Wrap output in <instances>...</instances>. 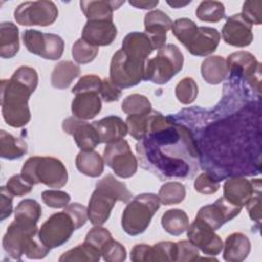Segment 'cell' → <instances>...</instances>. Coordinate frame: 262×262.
I'll list each match as a JSON object with an SVG mask.
<instances>
[{
  "instance_id": "4316f807",
  "label": "cell",
  "mask_w": 262,
  "mask_h": 262,
  "mask_svg": "<svg viewBox=\"0 0 262 262\" xmlns=\"http://www.w3.org/2000/svg\"><path fill=\"white\" fill-rule=\"evenodd\" d=\"M101 110V100L97 94H77L72 101V113L74 117L81 120L93 119Z\"/></svg>"
},
{
  "instance_id": "d6986e66",
  "label": "cell",
  "mask_w": 262,
  "mask_h": 262,
  "mask_svg": "<svg viewBox=\"0 0 262 262\" xmlns=\"http://www.w3.org/2000/svg\"><path fill=\"white\" fill-rule=\"evenodd\" d=\"M260 186L261 179L248 180L242 176L230 177L223 185V196L230 203L244 207Z\"/></svg>"
},
{
  "instance_id": "ee69618b",
  "label": "cell",
  "mask_w": 262,
  "mask_h": 262,
  "mask_svg": "<svg viewBox=\"0 0 262 262\" xmlns=\"http://www.w3.org/2000/svg\"><path fill=\"white\" fill-rule=\"evenodd\" d=\"M125 247L117 241L111 239L101 250L103 259L107 262H123L126 259Z\"/></svg>"
},
{
  "instance_id": "d590c367",
  "label": "cell",
  "mask_w": 262,
  "mask_h": 262,
  "mask_svg": "<svg viewBox=\"0 0 262 262\" xmlns=\"http://www.w3.org/2000/svg\"><path fill=\"white\" fill-rule=\"evenodd\" d=\"M195 14L199 19L207 23H218L225 17V8L219 1H202Z\"/></svg>"
},
{
  "instance_id": "9f6ffc18",
  "label": "cell",
  "mask_w": 262,
  "mask_h": 262,
  "mask_svg": "<svg viewBox=\"0 0 262 262\" xmlns=\"http://www.w3.org/2000/svg\"><path fill=\"white\" fill-rule=\"evenodd\" d=\"M132 6H135L137 8L141 9H150L154 8L158 5L159 1H143V0H138V1H130L129 2Z\"/></svg>"
},
{
  "instance_id": "484cf974",
  "label": "cell",
  "mask_w": 262,
  "mask_h": 262,
  "mask_svg": "<svg viewBox=\"0 0 262 262\" xmlns=\"http://www.w3.org/2000/svg\"><path fill=\"white\" fill-rule=\"evenodd\" d=\"M124 1H80V7L87 20H113V12Z\"/></svg>"
},
{
  "instance_id": "1f68e13d",
  "label": "cell",
  "mask_w": 262,
  "mask_h": 262,
  "mask_svg": "<svg viewBox=\"0 0 262 262\" xmlns=\"http://www.w3.org/2000/svg\"><path fill=\"white\" fill-rule=\"evenodd\" d=\"M28 150L27 143L6 132L5 130L0 131V156L3 159L15 160L21 158Z\"/></svg>"
},
{
  "instance_id": "277c9868",
  "label": "cell",
  "mask_w": 262,
  "mask_h": 262,
  "mask_svg": "<svg viewBox=\"0 0 262 262\" xmlns=\"http://www.w3.org/2000/svg\"><path fill=\"white\" fill-rule=\"evenodd\" d=\"M20 174L32 185L43 183L51 188H61L68 182V171L64 165L53 157L29 158Z\"/></svg>"
},
{
  "instance_id": "8d00e7d4",
  "label": "cell",
  "mask_w": 262,
  "mask_h": 262,
  "mask_svg": "<svg viewBox=\"0 0 262 262\" xmlns=\"http://www.w3.org/2000/svg\"><path fill=\"white\" fill-rule=\"evenodd\" d=\"M185 187L182 183L171 181L163 184L159 190V200L165 206L181 203L185 198Z\"/></svg>"
},
{
  "instance_id": "8992f818",
  "label": "cell",
  "mask_w": 262,
  "mask_h": 262,
  "mask_svg": "<svg viewBox=\"0 0 262 262\" xmlns=\"http://www.w3.org/2000/svg\"><path fill=\"white\" fill-rule=\"evenodd\" d=\"M183 67V54L174 44H167L158 50L154 58L145 62L144 78L156 84L168 83Z\"/></svg>"
},
{
  "instance_id": "f546056e",
  "label": "cell",
  "mask_w": 262,
  "mask_h": 262,
  "mask_svg": "<svg viewBox=\"0 0 262 262\" xmlns=\"http://www.w3.org/2000/svg\"><path fill=\"white\" fill-rule=\"evenodd\" d=\"M76 167L84 175L98 177L103 172L104 163L98 152L94 150H81L76 157Z\"/></svg>"
},
{
  "instance_id": "83f0119b",
  "label": "cell",
  "mask_w": 262,
  "mask_h": 262,
  "mask_svg": "<svg viewBox=\"0 0 262 262\" xmlns=\"http://www.w3.org/2000/svg\"><path fill=\"white\" fill-rule=\"evenodd\" d=\"M201 73L203 79L209 84L217 85L223 82L228 75L226 59L219 55L207 57L202 62Z\"/></svg>"
},
{
  "instance_id": "d6a6232c",
  "label": "cell",
  "mask_w": 262,
  "mask_h": 262,
  "mask_svg": "<svg viewBox=\"0 0 262 262\" xmlns=\"http://www.w3.org/2000/svg\"><path fill=\"white\" fill-rule=\"evenodd\" d=\"M163 228L172 235H180L189 226L187 214L180 209H171L164 213L161 220Z\"/></svg>"
},
{
  "instance_id": "ba28073f",
  "label": "cell",
  "mask_w": 262,
  "mask_h": 262,
  "mask_svg": "<svg viewBox=\"0 0 262 262\" xmlns=\"http://www.w3.org/2000/svg\"><path fill=\"white\" fill-rule=\"evenodd\" d=\"M145 62L127 55L120 49L112 57L110 79L119 88L135 86L144 78Z\"/></svg>"
},
{
  "instance_id": "cb8c5ba5",
  "label": "cell",
  "mask_w": 262,
  "mask_h": 262,
  "mask_svg": "<svg viewBox=\"0 0 262 262\" xmlns=\"http://www.w3.org/2000/svg\"><path fill=\"white\" fill-rule=\"evenodd\" d=\"M127 55L146 61L149 54L155 50L150 39L145 33L132 32L123 40L122 48Z\"/></svg>"
},
{
  "instance_id": "f5cc1de1",
  "label": "cell",
  "mask_w": 262,
  "mask_h": 262,
  "mask_svg": "<svg viewBox=\"0 0 262 262\" xmlns=\"http://www.w3.org/2000/svg\"><path fill=\"white\" fill-rule=\"evenodd\" d=\"M246 207L251 219L255 221L259 226L261 222V186L255 190Z\"/></svg>"
},
{
  "instance_id": "b9f144b4",
  "label": "cell",
  "mask_w": 262,
  "mask_h": 262,
  "mask_svg": "<svg viewBox=\"0 0 262 262\" xmlns=\"http://www.w3.org/2000/svg\"><path fill=\"white\" fill-rule=\"evenodd\" d=\"M198 26L189 18H178L172 25V32L174 36L183 44L184 47L189 43L194 35Z\"/></svg>"
},
{
  "instance_id": "3957f363",
  "label": "cell",
  "mask_w": 262,
  "mask_h": 262,
  "mask_svg": "<svg viewBox=\"0 0 262 262\" xmlns=\"http://www.w3.org/2000/svg\"><path fill=\"white\" fill-rule=\"evenodd\" d=\"M33 92V89L13 77L1 80L2 116L9 126L20 128L30 122L28 101Z\"/></svg>"
},
{
  "instance_id": "7a4b0ae2",
  "label": "cell",
  "mask_w": 262,
  "mask_h": 262,
  "mask_svg": "<svg viewBox=\"0 0 262 262\" xmlns=\"http://www.w3.org/2000/svg\"><path fill=\"white\" fill-rule=\"evenodd\" d=\"M132 193L125 183L107 174L96 183L95 190L90 196L87 212L88 219L95 226H101L108 219L117 201L128 203Z\"/></svg>"
},
{
  "instance_id": "603a6c76",
  "label": "cell",
  "mask_w": 262,
  "mask_h": 262,
  "mask_svg": "<svg viewBox=\"0 0 262 262\" xmlns=\"http://www.w3.org/2000/svg\"><path fill=\"white\" fill-rule=\"evenodd\" d=\"M98 132L100 142L111 143L123 139L128 133L127 124L117 116H108L93 123Z\"/></svg>"
},
{
  "instance_id": "681fc988",
  "label": "cell",
  "mask_w": 262,
  "mask_h": 262,
  "mask_svg": "<svg viewBox=\"0 0 262 262\" xmlns=\"http://www.w3.org/2000/svg\"><path fill=\"white\" fill-rule=\"evenodd\" d=\"M6 187L11 194L21 196L29 193L32 190L33 185L30 182H28L21 176V174H16L9 178V180L6 183Z\"/></svg>"
},
{
  "instance_id": "8fae6325",
  "label": "cell",
  "mask_w": 262,
  "mask_h": 262,
  "mask_svg": "<svg viewBox=\"0 0 262 262\" xmlns=\"http://www.w3.org/2000/svg\"><path fill=\"white\" fill-rule=\"evenodd\" d=\"M58 16V9L52 1H28L14 10V18L21 26L46 27L53 24Z\"/></svg>"
},
{
  "instance_id": "74e56055",
  "label": "cell",
  "mask_w": 262,
  "mask_h": 262,
  "mask_svg": "<svg viewBox=\"0 0 262 262\" xmlns=\"http://www.w3.org/2000/svg\"><path fill=\"white\" fill-rule=\"evenodd\" d=\"M122 111L128 115H142L151 111V103L144 95L131 94L123 100Z\"/></svg>"
},
{
  "instance_id": "7bdbcfd3",
  "label": "cell",
  "mask_w": 262,
  "mask_h": 262,
  "mask_svg": "<svg viewBox=\"0 0 262 262\" xmlns=\"http://www.w3.org/2000/svg\"><path fill=\"white\" fill-rule=\"evenodd\" d=\"M102 85V80L95 75H86L79 79L77 84L73 87L72 93L81 94V93H100Z\"/></svg>"
},
{
  "instance_id": "bcb514c9",
  "label": "cell",
  "mask_w": 262,
  "mask_h": 262,
  "mask_svg": "<svg viewBox=\"0 0 262 262\" xmlns=\"http://www.w3.org/2000/svg\"><path fill=\"white\" fill-rule=\"evenodd\" d=\"M194 188L198 192L203 194H213L220 188L219 181L216 180L208 172L200 174L194 180Z\"/></svg>"
},
{
  "instance_id": "5bb4252c",
  "label": "cell",
  "mask_w": 262,
  "mask_h": 262,
  "mask_svg": "<svg viewBox=\"0 0 262 262\" xmlns=\"http://www.w3.org/2000/svg\"><path fill=\"white\" fill-rule=\"evenodd\" d=\"M242 208L243 207L234 205L222 196L214 204L202 207L199 210L195 219L202 221L215 231L223 224L236 217L241 213Z\"/></svg>"
},
{
  "instance_id": "d4e9b609",
  "label": "cell",
  "mask_w": 262,
  "mask_h": 262,
  "mask_svg": "<svg viewBox=\"0 0 262 262\" xmlns=\"http://www.w3.org/2000/svg\"><path fill=\"white\" fill-rule=\"evenodd\" d=\"M223 248V259L225 261L242 262L251 251V243L246 234L234 232L226 237Z\"/></svg>"
},
{
  "instance_id": "60d3db41",
  "label": "cell",
  "mask_w": 262,
  "mask_h": 262,
  "mask_svg": "<svg viewBox=\"0 0 262 262\" xmlns=\"http://www.w3.org/2000/svg\"><path fill=\"white\" fill-rule=\"evenodd\" d=\"M98 53V47L92 46L82 38L78 39L72 48V55L76 62L85 64L92 61Z\"/></svg>"
},
{
  "instance_id": "ffe728a7",
  "label": "cell",
  "mask_w": 262,
  "mask_h": 262,
  "mask_svg": "<svg viewBox=\"0 0 262 262\" xmlns=\"http://www.w3.org/2000/svg\"><path fill=\"white\" fill-rule=\"evenodd\" d=\"M171 18L162 10H152L144 16L145 34L151 41L154 49L160 50L165 46L166 33L172 29Z\"/></svg>"
},
{
  "instance_id": "4dcf8cb0",
  "label": "cell",
  "mask_w": 262,
  "mask_h": 262,
  "mask_svg": "<svg viewBox=\"0 0 262 262\" xmlns=\"http://www.w3.org/2000/svg\"><path fill=\"white\" fill-rule=\"evenodd\" d=\"M79 75V66L70 60H62L54 67L51 73V85L57 89H66Z\"/></svg>"
},
{
  "instance_id": "ac0fdd59",
  "label": "cell",
  "mask_w": 262,
  "mask_h": 262,
  "mask_svg": "<svg viewBox=\"0 0 262 262\" xmlns=\"http://www.w3.org/2000/svg\"><path fill=\"white\" fill-rule=\"evenodd\" d=\"M226 44L235 47L249 46L253 41L252 25L242 15L233 14L227 18L221 32Z\"/></svg>"
},
{
  "instance_id": "836d02e7",
  "label": "cell",
  "mask_w": 262,
  "mask_h": 262,
  "mask_svg": "<svg viewBox=\"0 0 262 262\" xmlns=\"http://www.w3.org/2000/svg\"><path fill=\"white\" fill-rule=\"evenodd\" d=\"M101 252L88 243H83L77 247L64 252L60 257V262H97L100 259Z\"/></svg>"
},
{
  "instance_id": "f907efd6",
  "label": "cell",
  "mask_w": 262,
  "mask_h": 262,
  "mask_svg": "<svg viewBox=\"0 0 262 262\" xmlns=\"http://www.w3.org/2000/svg\"><path fill=\"white\" fill-rule=\"evenodd\" d=\"M261 6L262 1H246L243 4L242 15L251 24V25H261Z\"/></svg>"
},
{
  "instance_id": "7dc6e473",
  "label": "cell",
  "mask_w": 262,
  "mask_h": 262,
  "mask_svg": "<svg viewBox=\"0 0 262 262\" xmlns=\"http://www.w3.org/2000/svg\"><path fill=\"white\" fill-rule=\"evenodd\" d=\"M43 202L51 208H66L71 200V196L66 191L61 190H45L42 192Z\"/></svg>"
},
{
  "instance_id": "11a10c76",
  "label": "cell",
  "mask_w": 262,
  "mask_h": 262,
  "mask_svg": "<svg viewBox=\"0 0 262 262\" xmlns=\"http://www.w3.org/2000/svg\"><path fill=\"white\" fill-rule=\"evenodd\" d=\"M5 186L0 188V220L3 221L12 213V196Z\"/></svg>"
},
{
  "instance_id": "9a60e30c",
  "label": "cell",
  "mask_w": 262,
  "mask_h": 262,
  "mask_svg": "<svg viewBox=\"0 0 262 262\" xmlns=\"http://www.w3.org/2000/svg\"><path fill=\"white\" fill-rule=\"evenodd\" d=\"M187 237L188 241L208 256H216L220 254L223 249L221 237L216 234L212 228L198 219H194L188 226Z\"/></svg>"
},
{
  "instance_id": "f1b7e54d",
  "label": "cell",
  "mask_w": 262,
  "mask_h": 262,
  "mask_svg": "<svg viewBox=\"0 0 262 262\" xmlns=\"http://www.w3.org/2000/svg\"><path fill=\"white\" fill-rule=\"evenodd\" d=\"M19 49L18 28L10 21L0 25V56L2 58L13 57Z\"/></svg>"
},
{
  "instance_id": "6da1fadb",
  "label": "cell",
  "mask_w": 262,
  "mask_h": 262,
  "mask_svg": "<svg viewBox=\"0 0 262 262\" xmlns=\"http://www.w3.org/2000/svg\"><path fill=\"white\" fill-rule=\"evenodd\" d=\"M141 167L160 179L190 178L199 170L200 149L192 131L151 110L146 135L136 144Z\"/></svg>"
},
{
  "instance_id": "7402d4cb",
  "label": "cell",
  "mask_w": 262,
  "mask_h": 262,
  "mask_svg": "<svg viewBox=\"0 0 262 262\" xmlns=\"http://www.w3.org/2000/svg\"><path fill=\"white\" fill-rule=\"evenodd\" d=\"M219 32L210 27H198L194 35L186 45L188 52L195 56H207L213 53L219 45Z\"/></svg>"
},
{
  "instance_id": "f6af8a7d",
  "label": "cell",
  "mask_w": 262,
  "mask_h": 262,
  "mask_svg": "<svg viewBox=\"0 0 262 262\" xmlns=\"http://www.w3.org/2000/svg\"><path fill=\"white\" fill-rule=\"evenodd\" d=\"M111 239H113V236L106 228H103L100 226H95L88 231V233L85 236L84 242L92 245L93 247H95L96 249H98L101 252L104 245L107 242H110Z\"/></svg>"
},
{
  "instance_id": "30bf717a",
  "label": "cell",
  "mask_w": 262,
  "mask_h": 262,
  "mask_svg": "<svg viewBox=\"0 0 262 262\" xmlns=\"http://www.w3.org/2000/svg\"><path fill=\"white\" fill-rule=\"evenodd\" d=\"M103 161L121 178L133 176L138 167V162L125 139L107 143L103 149Z\"/></svg>"
},
{
  "instance_id": "2e32d148",
  "label": "cell",
  "mask_w": 262,
  "mask_h": 262,
  "mask_svg": "<svg viewBox=\"0 0 262 262\" xmlns=\"http://www.w3.org/2000/svg\"><path fill=\"white\" fill-rule=\"evenodd\" d=\"M62 129L67 134L73 135L74 140L81 150H93L99 143L100 138L93 124L76 117H70L62 122Z\"/></svg>"
},
{
  "instance_id": "e0dca14e",
  "label": "cell",
  "mask_w": 262,
  "mask_h": 262,
  "mask_svg": "<svg viewBox=\"0 0 262 262\" xmlns=\"http://www.w3.org/2000/svg\"><path fill=\"white\" fill-rule=\"evenodd\" d=\"M177 244L173 242H160L152 247L145 244L135 245L130 253L133 262L149 261H176Z\"/></svg>"
},
{
  "instance_id": "c3c4849f",
  "label": "cell",
  "mask_w": 262,
  "mask_h": 262,
  "mask_svg": "<svg viewBox=\"0 0 262 262\" xmlns=\"http://www.w3.org/2000/svg\"><path fill=\"white\" fill-rule=\"evenodd\" d=\"M177 244L176 261L192 262L199 259V249L190 241H180Z\"/></svg>"
},
{
  "instance_id": "4fadbf2b",
  "label": "cell",
  "mask_w": 262,
  "mask_h": 262,
  "mask_svg": "<svg viewBox=\"0 0 262 262\" xmlns=\"http://www.w3.org/2000/svg\"><path fill=\"white\" fill-rule=\"evenodd\" d=\"M27 49L45 59L56 60L61 57L64 48L63 40L55 34H45L37 30H27L23 34Z\"/></svg>"
},
{
  "instance_id": "44dd1931",
  "label": "cell",
  "mask_w": 262,
  "mask_h": 262,
  "mask_svg": "<svg viewBox=\"0 0 262 262\" xmlns=\"http://www.w3.org/2000/svg\"><path fill=\"white\" fill-rule=\"evenodd\" d=\"M117 37V28L113 20H87L82 31V39L98 47L113 43Z\"/></svg>"
},
{
  "instance_id": "9c48e42d",
  "label": "cell",
  "mask_w": 262,
  "mask_h": 262,
  "mask_svg": "<svg viewBox=\"0 0 262 262\" xmlns=\"http://www.w3.org/2000/svg\"><path fill=\"white\" fill-rule=\"evenodd\" d=\"M77 230L72 217L64 211L51 215L38 231L39 239L49 249L66 244L73 232Z\"/></svg>"
},
{
  "instance_id": "816d5d0a",
  "label": "cell",
  "mask_w": 262,
  "mask_h": 262,
  "mask_svg": "<svg viewBox=\"0 0 262 262\" xmlns=\"http://www.w3.org/2000/svg\"><path fill=\"white\" fill-rule=\"evenodd\" d=\"M64 212H67L73 219L76 225V229H79L82 227L88 218V212L87 208L79 203H73L71 205H68L64 208Z\"/></svg>"
},
{
  "instance_id": "db71d44e",
  "label": "cell",
  "mask_w": 262,
  "mask_h": 262,
  "mask_svg": "<svg viewBox=\"0 0 262 262\" xmlns=\"http://www.w3.org/2000/svg\"><path fill=\"white\" fill-rule=\"evenodd\" d=\"M101 98L105 102H113L119 100V98L122 95L121 88L116 86L110 78H105L102 80V85H101V90H100Z\"/></svg>"
},
{
  "instance_id": "f35d334b",
  "label": "cell",
  "mask_w": 262,
  "mask_h": 262,
  "mask_svg": "<svg viewBox=\"0 0 262 262\" xmlns=\"http://www.w3.org/2000/svg\"><path fill=\"white\" fill-rule=\"evenodd\" d=\"M150 112L142 115H128L126 119V124L129 134L134 139L141 140L146 135L149 125Z\"/></svg>"
},
{
  "instance_id": "5b68a950",
  "label": "cell",
  "mask_w": 262,
  "mask_h": 262,
  "mask_svg": "<svg viewBox=\"0 0 262 262\" xmlns=\"http://www.w3.org/2000/svg\"><path fill=\"white\" fill-rule=\"evenodd\" d=\"M160 208L159 196L155 193H141L128 202L122 215V227L129 235L145 231L155 213Z\"/></svg>"
},
{
  "instance_id": "e575fe53",
  "label": "cell",
  "mask_w": 262,
  "mask_h": 262,
  "mask_svg": "<svg viewBox=\"0 0 262 262\" xmlns=\"http://www.w3.org/2000/svg\"><path fill=\"white\" fill-rule=\"evenodd\" d=\"M41 213L42 209L37 201L26 199L17 205L14 211V220L28 225H37Z\"/></svg>"
},
{
  "instance_id": "6f0895ef",
  "label": "cell",
  "mask_w": 262,
  "mask_h": 262,
  "mask_svg": "<svg viewBox=\"0 0 262 262\" xmlns=\"http://www.w3.org/2000/svg\"><path fill=\"white\" fill-rule=\"evenodd\" d=\"M170 6H172V7H175V8H179V7H182V6H185V5H187V4H189L190 3V1H186V2H179V1H168L167 2Z\"/></svg>"
},
{
  "instance_id": "ab89813d",
  "label": "cell",
  "mask_w": 262,
  "mask_h": 262,
  "mask_svg": "<svg viewBox=\"0 0 262 262\" xmlns=\"http://www.w3.org/2000/svg\"><path fill=\"white\" fill-rule=\"evenodd\" d=\"M198 85L190 77L183 78L175 88L176 97L183 104L192 103L198 96Z\"/></svg>"
},
{
  "instance_id": "52a82bcc",
  "label": "cell",
  "mask_w": 262,
  "mask_h": 262,
  "mask_svg": "<svg viewBox=\"0 0 262 262\" xmlns=\"http://www.w3.org/2000/svg\"><path fill=\"white\" fill-rule=\"evenodd\" d=\"M229 82L244 83L256 93L261 89V64L248 51H237L228 55L227 59Z\"/></svg>"
},
{
  "instance_id": "7c38bea8",
  "label": "cell",
  "mask_w": 262,
  "mask_h": 262,
  "mask_svg": "<svg viewBox=\"0 0 262 262\" xmlns=\"http://www.w3.org/2000/svg\"><path fill=\"white\" fill-rule=\"evenodd\" d=\"M37 225H28L14 220L7 227L3 236L2 246L4 251L14 260H20L36 238Z\"/></svg>"
}]
</instances>
